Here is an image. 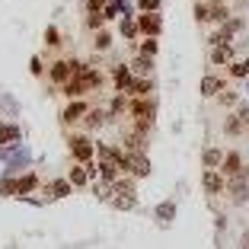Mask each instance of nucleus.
I'll use <instances>...</instances> for the list:
<instances>
[{"label":"nucleus","mask_w":249,"mask_h":249,"mask_svg":"<svg viewBox=\"0 0 249 249\" xmlns=\"http://www.w3.org/2000/svg\"><path fill=\"white\" fill-rule=\"evenodd\" d=\"M67 150H71L73 163H87L96 157V141H89V134H67Z\"/></svg>","instance_id":"f257e3e1"},{"label":"nucleus","mask_w":249,"mask_h":249,"mask_svg":"<svg viewBox=\"0 0 249 249\" xmlns=\"http://www.w3.org/2000/svg\"><path fill=\"white\" fill-rule=\"evenodd\" d=\"M224 195H230V201H233L236 208H240V205H249V179L246 176H230Z\"/></svg>","instance_id":"f03ea898"},{"label":"nucleus","mask_w":249,"mask_h":249,"mask_svg":"<svg viewBox=\"0 0 249 249\" xmlns=\"http://www.w3.org/2000/svg\"><path fill=\"white\" fill-rule=\"evenodd\" d=\"M201 189H205L208 198H220L224 189H227V176H220V169H205L201 176Z\"/></svg>","instance_id":"7ed1b4c3"},{"label":"nucleus","mask_w":249,"mask_h":249,"mask_svg":"<svg viewBox=\"0 0 249 249\" xmlns=\"http://www.w3.org/2000/svg\"><path fill=\"white\" fill-rule=\"evenodd\" d=\"M128 115L131 118H154L157 115V103L150 96H134L128 99Z\"/></svg>","instance_id":"20e7f679"},{"label":"nucleus","mask_w":249,"mask_h":249,"mask_svg":"<svg viewBox=\"0 0 249 249\" xmlns=\"http://www.w3.org/2000/svg\"><path fill=\"white\" fill-rule=\"evenodd\" d=\"M138 32H144V36H157L160 38V32H163V19H160V10H150V13H141L138 19Z\"/></svg>","instance_id":"39448f33"},{"label":"nucleus","mask_w":249,"mask_h":249,"mask_svg":"<svg viewBox=\"0 0 249 249\" xmlns=\"http://www.w3.org/2000/svg\"><path fill=\"white\" fill-rule=\"evenodd\" d=\"M87 109H89V103L87 99H71V106H67L64 112H61V124H64V128H71V124H80V118L87 115Z\"/></svg>","instance_id":"423d86ee"},{"label":"nucleus","mask_w":249,"mask_h":249,"mask_svg":"<svg viewBox=\"0 0 249 249\" xmlns=\"http://www.w3.org/2000/svg\"><path fill=\"white\" fill-rule=\"evenodd\" d=\"M154 93V77H141V73H134L131 83L124 87L122 96H128V99H134V96H150Z\"/></svg>","instance_id":"0eeeda50"},{"label":"nucleus","mask_w":249,"mask_h":249,"mask_svg":"<svg viewBox=\"0 0 249 249\" xmlns=\"http://www.w3.org/2000/svg\"><path fill=\"white\" fill-rule=\"evenodd\" d=\"M106 124H109V115H106V109H93V106H89L87 109V115L80 118V128L83 131H99V128H106Z\"/></svg>","instance_id":"6e6552de"},{"label":"nucleus","mask_w":249,"mask_h":249,"mask_svg":"<svg viewBox=\"0 0 249 249\" xmlns=\"http://www.w3.org/2000/svg\"><path fill=\"white\" fill-rule=\"evenodd\" d=\"M71 77H73V71H71V61H67V58H58V61H52V64H48V80H52V83L64 87Z\"/></svg>","instance_id":"1a4fd4ad"},{"label":"nucleus","mask_w":249,"mask_h":249,"mask_svg":"<svg viewBox=\"0 0 249 249\" xmlns=\"http://www.w3.org/2000/svg\"><path fill=\"white\" fill-rule=\"evenodd\" d=\"M220 176H243V169H246V166H243V154H236V150H230V154H224V160H220Z\"/></svg>","instance_id":"9d476101"},{"label":"nucleus","mask_w":249,"mask_h":249,"mask_svg":"<svg viewBox=\"0 0 249 249\" xmlns=\"http://www.w3.org/2000/svg\"><path fill=\"white\" fill-rule=\"evenodd\" d=\"M109 205L115 208V211H134V208H138V192H112Z\"/></svg>","instance_id":"9b49d317"},{"label":"nucleus","mask_w":249,"mask_h":249,"mask_svg":"<svg viewBox=\"0 0 249 249\" xmlns=\"http://www.w3.org/2000/svg\"><path fill=\"white\" fill-rule=\"evenodd\" d=\"M128 173H131L134 179L150 176V160H147V154H128Z\"/></svg>","instance_id":"f8f14e48"},{"label":"nucleus","mask_w":249,"mask_h":249,"mask_svg":"<svg viewBox=\"0 0 249 249\" xmlns=\"http://www.w3.org/2000/svg\"><path fill=\"white\" fill-rule=\"evenodd\" d=\"M61 93H64V96H71V99H80V96L93 93V89H89V83H87V80H83V73H73L71 80L64 83V89H61Z\"/></svg>","instance_id":"ddd939ff"},{"label":"nucleus","mask_w":249,"mask_h":249,"mask_svg":"<svg viewBox=\"0 0 249 249\" xmlns=\"http://www.w3.org/2000/svg\"><path fill=\"white\" fill-rule=\"evenodd\" d=\"M233 58H236L233 42H224V45H214L211 48V64H217V67H227Z\"/></svg>","instance_id":"4468645a"},{"label":"nucleus","mask_w":249,"mask_h":249,"mask_svg":"<svg viewBox=\"0 0 249 249\" xmlns=\"http://www.w3.org/2000/svg\"><path fill=\"white\" fill-rule=\"evenodd\" d=\"M224 134H227V138H240V134H246V118H243L236 109L224 118Z\"/></svg>","instance_id":"2eb2a0df"},{"label":"nucleus","mask_w":249,"mask_h":249,"mask_svg":"<svg viewBox=\"0 0 249 249\" xmlns=\"http://www.w3.org/2000/svg\"><path fill=\"white\" fill-rule=\"evenodd\" d=\"M124 150H128V154H144L147 150V134H141V131H128L124 134Z\"/></svg>","instance_id":"dca6fc26"},{"label":"nucleus","mask_w":249,"mask_h":249,"mask_svg":"<svg viewBox=\"0 0 249 249\" xmlns=\"http://www.w3.org/2000/svg\"><path fill=\"white\" fill-rule=\"evenodd\" d=\"M224 87H227V83H224V77H211V73H208V77H201V96H205V99H214V96H217Z\"/></svg>","instance_id":"f3484780"},{"label":"nucleus","mask_w":249,"mask_h":249,"mask_svg":"<svg viewBox=\"0 0 249 249\" xmlns=\"http://www.w3.org/2000/svg\"><path fill=\"white\" fill-rule=\"evenodd\" d=\"M128 67H131V73H141V77H150V73H154V58H150V54H134V61H131V64H128Z\"/></svg>","instance_id":"a211bd4d"},{"label":"nucleus","mask_w":249,"mask_h":249,"mask_svg":"<svg viewBox=\"0 0 249 249\" xmlns=\"http://www.w3.org/2000/svg\"><path fill=\"white\" fill-rule=\"evenodd\" d=\"M217 26H220V29H217L220 36L227 38V42H233V36H236V32L243 29V19H240V16H233V13H230L227 19H224V22H217Z\"/></svg>","instance_id":"6ab92c4d"},{"label":"nucleus","mask_w":249,"mask_h":249,"mask_svg":"<svg viewBox=\"0 0 249 249\" xmlns=\"http://www.w3.org/2000/svg\"><path fill=\"white\" fill-rule=\"evenodd\" d=\"M131 67L128 64H115V71H112V80H115V89L118 93H124V87H128V83H131Z\"/></svg>","instance_id":"aec40b11"},{"label":"nucleus","mask_w":249,"mask_h":249,"mask_svg":"<svg viewBox=\"0 0 249 249\" xmlns=\"http://www.w3.org/2000/svg\"><path fill=\"white\" fill-rule=\"evenodd\" d=\"M106 115H109V122H115V118L128 115V96H122V93H118L115 99L109 103V109H106Z\"/></svg>","instance_id":"412c9836"},{"label":"nucleus","mask_w":249,"mask_h":249,"mask_svg":"<svg viewBox=\"0 0 249 249\" xmlns=\"http://www.w3.org/2000/svg\"><path fill=\"white\" fill-rule=\"evenodd\" d=\"M233 10L227 7V0H220V3H208V22H224Z\"/></svg>","instance_id":"4be33fe9"},{"label":"nucleus","mask_w":249,"mask_h":249,"mask_svg":"<svg viewBox=\"0 0 249 249\" xmlns=\"http://www.w3.org/2000/svg\"><path fill=\"white\" fill-rule=\"evenodd\" d=\"M67 179H71V185H73V189H87V185H89V176H87V166H83V163L71 166Z\"/></svg>","instance_id":"5701e85b"},{"label":"nucleus","mask_w":249,"mask_h":249,"mask_svg":"<svg viewBox=\"0 0 249 249\" xmlns=\"http://www.w3.org/2000/svg\"><path fill=\"white\" fill-rule=\"evenodd\" d=\"M109 48H112V32L103 26V29H96V32H93V52L103 54V52H109Z\"/></svg>","instance_id":"b1692460"},{"label":"nucleus","mask_w":249,"mask_h":249,"mask_svg":"<svg viewBox=\"0 0 249 249\" xmlns=\"http://www.w3.org/2000/svg\"><path fill=\"white\" fill-rule=\"evenodd\" d=\"M71 192H73L71 179H52V182H48V195L52 198H67Z\"/></svg>","instance_id":"393cba45"},{"label":"nucleus","mask_w":249,"mask_h":249,"mask_svg":"<svg viewBox=\"0 0 249 249\" xmlns=\"http://www.w3.org/2000/svg\"><path fill=\"white\" fill-rule=\"evenodd\" d=\"M38 189V176L36 173H26V176L16 179V195H29V192Z\"/></svg>","instance_id":"a878e982"},{"label":"nucleus","mask_w":249,"mask_h":249,"mask_svg":"<svg viewBox=\"0 0 249 249\" xmlns=\"http://www.w3.org/2000/svg\"><path fill=\"white\" fill-rule=\"evenodd\" d=\"M122 38H128L131 45H134V38H138V22H134V13H124L122 16Z\"/></svg>","instance_id":"bb28decb"},{"label":"nucleus","mask_w":249,"mask_h":249,"mask_svg":"<svg viewBox=\"0 0 249 249\" xmlns=\"http://www.w3.org/2000/svg\"><path fill=\"white\" fill-rule=\"evenodd\" d=\"M220 160H224V154H220L217 147H205V154H201V166L205 169H217Z\"/></svg>","instance_id":"cd10ccee"},{"label":"nucleus","mask_w":249,"mask_h":249,"mask_svg":"<svg viewBox=\"0 0 249 249\" xmlns=\"http://www.w3.org/2000/svg\"><path fill=\"white\" fill-rule=\"evenodd\" d=\"M19 141V128L16 124H0V147H13Z\"/></svg>","instance_id":"c85d7f7f"},{"label":"nucleus","mask_w":249,"mask_h":249,"mask_svg":"<svg viewBox=\"0 0 249 249\" xmlns=\"http://www.w3.org/2000/svg\"><path fill=\"white\" fill-rule=\"evenodd\" d=\"M214 99H217L224 109H236V103H240V93H236V89H227V87H224L217 96H214Z\"/></svg>","instance_id":"c756f323"},{"label":"nucleus","mask_w":249,"mask_h":249,"mask_svg":"<svg viewBox=\"0 0 249 249\" xmlns=\"http://www.w3.org/2000/svg\"><path fill=\"white\" fill-rule=\"evenodd\" d=\"M83 26H87V29H103L106 26V16H103V10H87V19H83Z\"/></svg>","instance_id":"7c9ffc66"},{"label":"nucleus","mask_w":249,"mask_h":249,"mask_svg":"<svg viewBox=\"0 0 249 249\" xmlns=\"http://www.w3.org/2000/svg\"><path fill=\"white\" fill-rule=\"evenodd\" d=\"M227 71H230V77H233V80H240V77H249V58L246 61H230L227 64Z\"/></svg>","instance_id":"2f4dec72"},{"label":"nucleus","mask_w":249,"mask_h":249,"mask_svg":"<svg viewBox=\"0 0 249 249\" xmlns=\"http://www.w3.org/2000/svg\"><path fill=\"white\" fill-rule=\"evenodd\" d=\"M138 52H141V54H150V58H157V54H160V42H157V36H147L144 42L138 45Z\"/></svg>","instance_id":"473e14b6"},{"label":"nucleus","mask_w":249,"mask_h":249,"mask_svg":"<svg viewBox=\"0 0 249 249\" xmlns=\"http://www.w3.org/2000/svg\"><path fill=\"white\" fill-rule=\"evenodd\" d=\"M157 217H160L163 224H169V220L176 217V201H163V205H157Z\"/></svg>","instance_id":"72a5a7b5"},{"label":"nucleus","mask_w":249,"mask_h":249,"mask_svg":"<svg viewBox=\"0 0 249 249\" xmlns=\"http://www.w3.org/2000/svg\"><path fill=\"white\" fill-rule=\"evenodd\" d=\"M45 45H48V48H61V32L54 29V26L45 29Z\"/></svg>","instance_id":"f704fd0d"},{"label":"nucleus","mask_w":249,"mask_h":249,"mask_svg":"<svg viewBox=\"0 0 249 249\" xmlns=\"http://www.w3.org/2000/svg\"><path fill=\"white\" fill-rule=\"evenodd\" d=\"M131 124H134V131H141V134L154 131V118H131Z\"/></svg>","instance_id":"c9c22d12"},{"label":"nucleus","mask_w":249,"mask_h":249,"mask_svg":"<svg viewBox=\"0 0 249 249\" xmlns=\"http://www.w3.org/2000/svg\"><path fill=\"white\" fill-rule=\"evenodd\" d=\"M195 22H201V26L208 22V3H205V0H198V3H195Z\"/></svg>","instance_id":"e433bc0d"},{"label":"nucleus","mask_w":249,"mask_h":249,"mask_svg":"<svg viewBox=\"0 0 249 249\" xmlns=\"http://www.w3.org/2000/svg\"><path fill=\"white\" fill-rule=\"evenodd\" d=\"M29 71H32V77H42V73H45V64H42V58H38V54H32Z\"/></svg>","instance_id":"4c0bfd02"},{"label":"nucleus","mask_w":249,"mask_h":249,"mask_svg":"<svg viewBox=\"0 0 249 249\" xmlns=\"http://www.w3.org/2000/svg\"><path fill=\"white\" fill-rule=\"evenodd\" d=\"M141 13H150V10H160V0H138Z\"/></svg>","instance_id":"58836bf2"},{"label":"nucleus","mask_w":249,"mask_h":249,"mask_svg":"<svg viewBox=\"0 0 249 249\" xmlns=\"http://www.w3.org/2000/svg\"><path fill=\"white\" fill-rule=\"evenodd\" d=\"M0 195H16V179H3L0 182Z\"/></svg>","instance_id":"ea45409f"},{"label":"nucleus","mask_w":249,"mask_h":249,"mask_svg":"<svg viewBox=\"0 0 249 249\" xmlns=\"http://www.w3.org/2000/svg\"><path fill=\"white\" fill-rule=\"evenodd\" d=\"M109 0H87V10H103Z\"/></svg>","instance_id":"a19ab883"},{"label":"nucleus","mask_w":249,"mask_h":249,"mask_svg":"<svg viewBox=\"0 0 249 249\" xmlns=\"http://www.w3.org/2000/svg\"><path fill=\"white\" fill-rule=\"evenodd\" d=\"M240 246H243V249H249V230H246V233H243V240H240Z\"/></svg>","instance_id":"79ce46f5"},{"label":"nucleus","mask_w":249,"mask_h":249,"mask_svg":"<svg viewBox=\"0 0 249 249\" xmlns=\"http://www.w3.org/2000/svg\"><path fill=\"white\" fill-rule=\"evenodd\" d=\"M205 3H220V0H205Z\"/></svg>","instance_id":"37998d69"},{"label":"nucleus","mask_w":249,"mask_h":249,"mask_svg":"<svg viewBox=\"0 0 249 249\" xmlns=\"http://www.w3.org/2000/svg\"><path fill=\"white\" fill-rule=\"evenodd\" d=\"M246 131H249V124H246Z\"/></svg>","instance_id":"c03bdc74"}]
</instances>
